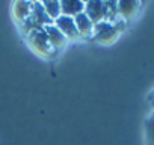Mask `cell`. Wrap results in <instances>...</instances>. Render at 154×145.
Masks as SVG:
<instances>
[{
    "instance_id": "5bb4252c",
    "label": "cell",
    "mask_w": 154,
    "mask_h": 145,
    "mask_svg": "<svg viewBox=\"0 0 154 145\" xmlns=\"http://www.w3.org/2000/svg\"><path fill=\"white\" fill-rule=\"evenodd\" d=\"M152 100H154V98H152Z\"/></svg>"
},
{
    "instance_id": "52a82bcc",
    "label": "cell",
    "mask_w": 154,
    "mask_h": 145,
    "mask_svg": "<svg viewBox=\"0 0 154 145\" xmlns=\"http://www.w3.org/2000/svg\"><path fill=\"white\" fill-rule=\"evenodd\" d=\"M30 18L33 20V23L38 27H44L47 24H51L53 21L47 17L44 8L41 3H32V11H30Z\"/></svg>"
},
{
    "instance_id": "7c38bea8",
    "label": "cell",
    "mask_w": 154,
    "mask_h": 145,
    "mask_svg": "<svg viewBox=\"0 0 154 145\" xmlns=\"http://www.w3.org/2000/svg\"><path fill=\"white\" fill-rule=\"evenodd\" d=\"M145 139H146V145H154V116L152 113L145 119Z\"/></svg>"
},
{
    "instance_id": "ba28073f",
    "label": "cell",
    "mask_w": 154,
    "mask_h": 145,
    "mask_svg": "<svg viewBox=\"0 0 154 145\" xmlns=\"http://www.w3.org/2000/svg\"><path fill=\"white\" fill-rule=\"evenodd\" d=\"M85 9V3L83 2H77V0H65L60 2V15H66V17H75L77 14L83 12Z\"/></svg>"
},
{
    "instance_id": "7a4b0ae2",
    "label": "cell",
    "mask_w": 154,
    "mask_h": 145,
    "mask_svg": "<svg viewBox=\"0 0 154 145\" xmlns=\"http://www.w3.org/2000/svg\"><path fill=\"white\" fill-rule=\"evenodd\" d=\"M27 39H29L30 47H32L36 53H39V54H42V56H48L50 51L53 50L42 27L29 32V33H27Z\"/></svg>"
},
{
    "instance_id": "3957f363",
    "label": "cell",
    "mask_w": 154,
    "mask_h": 145,
    "mask_svg": "<svg viewBox=\"0 0 154 145\" xmlns=\"http://www.w3.org/2000/svg\"><path fill=\"white\" fill-rule=\"evenodd\" d=\"M53 24L60 30V33L65 36V38H71V39H75L79 38V32L75 29V24H74V18L72 17H66V15H59Z\"/></svg>"
},
{
    "instance_id": "9c48e42d",
    "label": "cell",
    "mask_w": 154,
    "mask_h": 145,
    "mask_svg": "<svg viewBox=\"0 0 154 145\" xmlns=\"http://www.w3.org/2000/svg\"><path fill=\"white\" fill-rule=\"evenodd\" d=\"M139 9V3L137 2H116V12L118 17L128 20L131 18Z\"/></svg>"
},
{
    "instance_id": "4fadbf2b",
    "label": "cell",
    "mask_w": 154,
    "mask_h": 145,
    "mask_svg": "<svg viewBox=\"0 0 154 145\" xmlns=\"http://www.w3.org/2000/svg\"><path fill=\"white\" fill-rule=\"evenodd\" d=\"M152 116H154V112H152Z\"/></svg>"
},
{
    "instance_id": "277c9868",
    "label": "cell",
    "mask_w": 154,
    "mask_h": 145,
    "mask_svg": "<svg viewBox=\"0 0 154 145\" xmlns=\"http://www.w3.org/2000/svg\"><path fill=\"white\" fill-rule=\"evenodd\" d=\"M83 12L89 17V20L97 24L106 20V2H88L85 3Z\"/></svg>"
},
{
    "instance_id": "8992f818",
    "label": "cell",
    "mask_w": 154,
    "mask_h": 145,
    "mask_svg": "<svg viewBox=\"0 0 154 145\" xmlns=\"http://www.w3.org/2000/svg\"><path fill=\"white\" fill-rule=\"evenodd\" d=\"M42 29H44V32H45V35H47V38H48V42H50V45H51L53 50H56V48H59V47H62V45L65 44L66 38L60 33V30H59L53 23L44 26Z\"/></svg>"
},
{
    "instance_id": "30bf717a",
    "label": "cell",
    "mask_w": 154,
    "mask_h": 145,
    "mask_svg": "<svg viewBox=\"0 0 154 145\" xmlns=\"http://www.w3.org/2000/svg\"><path fill=\"white\" fill-rule=\"evenodd\" d=\"M32 11V3L29 2H18L14 5V15L18 21H26L30 17Z\"/></svg>"
},
{
    "instance_id": "8fae6325",
    "label": "cell",
    "mask_w": 154,
    "mask_h": 145,
    "mask_svg": "<svg viewBox=\"0 0 154 145\" xmlns=\"http://www.w3.org/2000/svg\"><path fill=\"white\" fill-rule=\"evenodd\" d=\"M41 5H42L47 17L51 21H54L60 15V2H53L51 0V2H41Z\"/></svg>"
},
{
    "instance_id": "5b68a950",
    "label": "cell",
    "mask_w": 154,
    "mask_h": 145,
    "mask_svg": "<svg viewBox=\"0 0 154 145\" xmlns=\"http://www.w3.org/2000/svg\"><path fill=\"white\" fill-rule=\"evenodd\" d=\"M74 18V24H75V29L79 32L80 36H91L92 35V30H94V23L89 20V17L85 14V12H80L77 14Z\"/></svg>"
},
{
    "instance_id": "6da1fadb",
    "label": "cell",
    "mask_w": 154,
    "mask_h": 145,
    "mask_svg": "<svg viewBox=\"0 0 154 145\" xmlns=\"http://www.w3.org/2000/svg\"><path fill=\"white\" fill-rule=\"evenodd\" d=\"M119 32V27L116 23H110V21H100L97 24H94V30H92V38L98 42H110L116 38Z\"/></svg>"
}]
</instances>
